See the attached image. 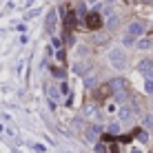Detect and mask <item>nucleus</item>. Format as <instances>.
<instances>
[{
	"label": "nucleus",
	"instance_id": "obj_13",
	"mask_svg": "<svg viewBox=\"0 0 153 153\" xmlns=\"http://www.w3.org/2000/svg\"><path fill=\"white\" fill-rule=\"evenodd\" d=\"M107 131H109V133H113V135L120 133V124H118V122H111V124L107 126Z\"/></svg>",
	"mask_w": 153,
	"mask_h": 153
},
{
	"label": "nucleus",
	"instance_id": "obj_2",
	"mask_svg": "<svg viewBox=\"0 0 153 153\" xmlns=\"http://www.w3.org/2000/svg\"><path fill=\"white\" fill-rule=\"evenodd\" d=\"M144 29H146V25L142 22V20H133V22H129V27H126V33H131V36H135V38H140V36L144 33Z\"/></svg>",
	"mask_w": 153,
	"mask_h": 153
},
{
	"label": "nucleus",
	"instance_id": "obj_16",
	"mask_svg": "<svg viewBox=\"0 0 153 153\" xmlns=\"http://www.w3.org/2000/svg\"><path fill=\"white\" fill-rule=\"evenodd\" d=\"M144 91L146 93H153V80H149V78H146V82H144Z\"/></svg>",
	"mask_w": 153,
	"mask_h": 153
},
{
	"label": "nucleus",
	"instance_id": "obj_9",
	"mask_svg": "<svg viewBox=\"0 0 153 153\" xmlns=\"http://www.w3.org/2000/svg\"><path fill=\"white\" fill-rule=\"evenodd\" d=\"M153 69V60H142L140 65H138V71H142V73H146V71H151Z\"/></svg>",
	"mask_w": 153,
	"mask_h": 153
},
{
	"label": "nucleus",
	"instance_id": "obj_18",
	"mask_svg": "<svg viewBox=\"0 0 153 153\" xmlns=\"http://www.w3.org/2000/svg\"><path fill=\"white\" fill-rule=\"evenodd\" d=\"M40 13V9H31V11L27 13V20H31V18H36V16Z\"/></svg>",
	"mask_w": 153,
	"mask_h": 153
},
{
	"label": "nucleus",
	"instance_id": "obj_10",
	"mask_svg": "<svg viewBox=\"0 0 153 153\" xmlns=\"http://www.w3.org/2000/svg\"><path fill=\"white\" fill-rule=\"evenodd\" d=\"M47 96H49V100H58V98H60V89H56V87H47Z\"/></svg>",
	"mask_w": 153,
	"mask_h": 153
},
{
	"label": "nucleus",
	"instance_id": "obj_20",
	"mask_svg": "<svg viewBox=\"0 0 153 153\" xmlns=\"http://www.w3.org/2000/svg\"><path fill=\"white\" fill-rule=\"evenodd\" d=\"M51 71H53L56 78H65V71H62V69H51Z\"/></svg>",
	"mask_w": 153,
	"mask_h": 153
},
{
	"label": "nucleus",
	"instance_id": "obj_15",
	"mask_svg": "<svg viewBox=\"0 0 153 153\" xmlns=\"http://www.w3.org/2000/svg\"><path fill=\"white\" fill-rule=\"evenodd\" d=\"M135 138H138L140 142H146V140H149V133H146V131H138V133H135Z\"/></svg>",
	"mask_w": 153,
	"mask_h": 153
},
{
	"label": "nucleus",
	"instance_id": "obj_24",
	"mask_svg": "<svg viewBox=\"0 0 153 153\" xmlns=\"http://www.w3.org/2000/svg\"><path fill=\"white\" fill-rule=\"evenodd\" d=\"M87 2H89V4H96V2H98V0H87Z\"/></svg>",
	"mask_w": 153,
	"mask_h": 153
},
{
	"label": "nucleus",
	"instance_id": "obj_1",
	"mask_svg": "<svg viewBox=\"0 0 153 153\" xmlns=\"http://www.w3.org/2000/svg\"><path fill=\"white\" fill-rule=\"evenodd\" d=\"M109 62H111V67L113 69H124V65H126V56H124V51H122V47H113L111 51H109Z\"/></svg>",
	"mask_w": 153,
	"mask_h": 153
},
{
	"label": "nucleus",
	"instance_id": "obj_25",
	"mask_svg": "<svg viewBox=\"0 0 153 153\" xmlns=\"http://www.w3.org/2000/svg\"><path fill=\"white\" fill-rule=\"evenodd\" d=\"M0 131H2V124H0Z\"/></svg>",
	"mask_w": 153,
	"mask_h": 153
},
{
	"label": "nucleus",
	"instance_id": "obj_8",
	"mask_svg": "<svg viewBox=\"0 0 153 153\" xmlns=\"http://www.w3.org/2000/svg\"><path fill=\"white\" fill-rule=\"evenodd\" d=\"M135 45H138V49H151V47H153V40H151V38H140Z\"/></svg>",
	"mask_w": 153,
	"mask_h": 153
},
{
	"label": "nucleus",
	"instance_id": "obj_17",
	"mask_svg": "<svg viewBox=\"0 0 153 153\" xmlns=\"http://www.w3.org/2000/svg\"><path fill=\"white\" fill-rule=\"evenodd\" d=\"M115 111H118V104H115V102H111V104L107 107V113H115Z\"/></svg>",
	"mask_w": 153,
	"mask_h": 153
},
{
	"label": "nucleus",
	"instance_id": "obj_12",
	"mask_svg": "<svg viewBox=\"0 0 153 153\" xmlns=\"http://www.w3.org/2000/svg\"><path fill=\"white\" fill-rule=\"evenodd\" d=\"M142 124H144V129H146V131H153V113H151V115H146V118L142 120Z\"/></svg>",
	"mask_w": 153,
	"mask_h": 153
},
{
	"label": "nucleus",
	"instance_id": "obj_11",
	"mask_svg": "<svg viewBox=\"0 0 153 153\" xmlns=\"http://www.w3.org/2000/svg\"><path fill=\"white\" fill-rule=\"evenodd\" d=\"M122 45H124V47H133V45H135V36L126 33L124 38H122Z\"/></svg>",
	"mask_w": 153,
	"mask_h": 153
},
{
	"label": "nucleus",
	"instance_id": "obj_3",
	"mask_svg": "<svg viewBox=\"0 0 153 153\" xmlns=\"http://www.w3.org/2000/svg\"><path fill=\"white\" fill-rule=\"evenodd\" d=\"M102 126H100V124H91V126H87V140L89 142H96L98 140V135L100 133H102Z\"/></svg>",
	"mask_w": 153,
	"mask_h": 153
},
{
	"label": "nucleus",
	"instance_id": "obj_19",
	"mask_svg": "<svg viewBox=\"0 0 153 153\" xmlns=\"http://www.w3.org/2000/svg\"><path fill=\"white\" fill-rule=\"evenodd\" d=\"M93 111H96V109H93L91 104H87V107H84V115H93Z\"/></svg>",
	"mask_w": 153,
	"mask_h": 153
},
{
	"label": "nucleus",
	"instance_id": "obj_14",
	"mask_svg": "<svg viewBox=\"0 0 153 153\" xmlns=\"http://www.w3.org/2000/svg\"><path fill=\"white\" fill-rule=\"evenodd\" d=\"M107 27H109V29L118 27V16H109V20H107Z\"/></svg>",
	"mask_w": 153,
	"mask_h": 153
},
{
	"label": "nucleus",
	"instance_id": "obj_6",
	"mask_svg": "<svg viewBox=\"0 0 153 153\" xmlns=\"http://www.w3.org/2000/svg\"><path fill=\"white\" fill-rule=\"evenodd\" d=\"M109 84V89H111L113 93H118V91H124V80L122 78H113L111 82H107Z\"/></svg>",
	"mask_w": 153,
	"mask_h": 153
},
{
	"label": "nucleus",
	"instance_id": "obj_4",
	"mask_svg": "<svg viewBox=\"0 0 153 153\" xmlns=\"http://www.w3.org/2000/svg\"><path fill=\"white\" fill-rule=\"evenodd\" d=\"M84 25H87L89 29H100L102 20H100V16H98V13H89L87 18H84Z\"/></svg>",
	"mask_w": 153,
	"mask_h": 153
},
{
	"label": "nucleus",
	"instance_id": "obj_21",
	"mask_svg": "<svg viewBox=\"0 0 153 153\" xmlns=\"http://www.w3.org/2000/svg\"><path fill=\"white\" fill-rule=\"evenodd\" d=\"M60 93H69V87H67V82L60 84Z\"/></svg>",
	"mask_w": 153,
	"mask_h": 153
},
{
	"label": "nucleus",
	"instance_id": "obj_26",
	"mask_svg": "<svg viewBox=\"0 0 153 153\" xmlns=\"http://www.w3.org/2000/svg\"><path fill=\"white\" fill-rule=\"evenodd\" d=\"M151 113H153V107H151Z\"/></svg>",
	"mask_w": 153,
	"mask_h": 153
},
{
	"label": "nucleus",
	"instance_id": "obj_23",
	"mask_svg": "<svg viewBox=\"0 0 153 153\" xmlns=\"http://www.w3.org/2000/svg\"><path fill=\"white\" fill-rule=\"evenodd\" d=\"M33 2H36V0H25V4H27V7H31Z\"/></svg>",
	"mask_w": 153,
	"mask_h": 153
},
{
	"label": "nucleus",
	"instance_id": "obj_5",
	"mask_svg": "<svg viewBox=\"0 0 153 153\" xmlns=\"http://www.w3.org/2000/svg\"><path fill=\"white\" fill-rule=\"evenodd\" d=\"M56 25H58V11H56V9H51V11L47 13V25H45V27H47V31H53Z\"/></svg>",
	"mask_w": 153,
	"mask_h": 153
},
{
	"label": "nucleus",
	"instance_id": "obj_7",
	"mask_svg": "<svg viewBox=\"0 0 153 153\" xmlns=\"http://www.w3.org/2000/svg\"><path fill=\"white\" fill-rule=\"evenodd\" d=\"M118 115H120V120H122V122H129V120L133 118V109L124 104L122 109H118Z\"/></svg>",
	"mask_w": 153,
	"mask_h": 153
},
{
	"label": "nucleus",
	"instance_id": "obj_22",
	"mask_svg": "<svg viewBox=\"0 0 153 153\" xmlns=\"http://www.w3.org/2000/svg\"><path fill=\"white\" fill-rule=\"evenodd\" d=\"M144 76H146V78H149V80H153V69H151V71H146V73H144Z\"/></svg>",
	"mask_w": 153,
	"mask_h": 153
}]
</instances>
